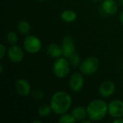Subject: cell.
<instances>
[{
  "label": "cell",
  "instance_id": "obj_1",
  "mask_svg": "<svg viewBox=\"0 0 123 123\" xmlns=\"http://www.w3.org/2000/svg\"><path fill=\"white\" fill-rule=\"evenodd\" d=\"M72 105L71 97L64 91L55 92L50 101V105L54 114L61 115L68 112Z\"/></svg>",
  "mask_w": 123,
  "mask_h": 123
},
{
  "label": "cell",
  "instance_id": "obj_2",
  "mask_svg": "<svg viewBox=\"0 0 123 123\" xmlns=\"http://www.w3.org/2000/svg\"><path fill=\"white\" fill-rule=\"evenodd\" d=\"M88 118L92 122L103 120L108 113V104L102 99H94L86 107Z\"/></svg>",
  "mask_w": 123,
  "mask_h": 123
},
{
  "label": "cell",
  "instance_id": "obj_3",
  "mask_svg": "<svg viewBox=\"0 0 123 123\" xmlns=\"http://www.w3.org/2000/svg\"><path fill=\"white\" fill-rule=\"evenodd\" d=\"M70 62L66 57L56 58L53 65V72L58 79L66 78L70 72Z\"/></svg>",
  "mask_w": 123,
  "mask_h": 123
},
{
  "label": "cell",
  "instance_id": "obj_4",
  "mask_svg": "<svg viewBox=\"0 0 123 123\" xmlns=\"http://www.w3.org/2000/svg\"><path fill=\"white\" fill-rule=\"evenodd\" d=\"M99 67V61L97 58L90 56L84 59L79 66L81 73L86 76H91L95 74Z\"/></svg>",
  "mask_w": 123,
  "mask_h": 123
},
{
  "label": "cell",
  "instance_id": "obj_5",
  "mask_svg": "<svg viewBox=\"0 0 123 123\" xmlns=\"http://www.w3.org/2000/svg\"><path fill=\"white\" fill-rule=\"evenodd\" d=\"M23 48L28 53L36 54L42 48V41L35 35H27L24 40Z\"/></svg>",
  "mask_w": 123,
  "mask_h": 123
},
{
  "label": "cell",
  "instance_id": "obj_6",
  "mask_svg": "<svg viewBox=\"0 0 123 123\" xmlns=\"http://www.w3.org/2000/svg\"><path fill=\"white\" fill-rule=\"evenodd\" d=\"M7 56L10 61L18 63L22 61L25 54L22 48L17 44L11 45L7 49Z\"/></svg>",
  "mask_w": 123,
  "mask_h": 123
},
{
  "label": "cell",
  "instance_id": "obj_7",
  "mask_svg": "<svg viewBox=\"0 0 123 123\" xmlns=\"http://www.w3.org/2000/svg\"><path fill=\"white\" fill-rule=\"evenodd\" d=\"M84 85V78L82 73L73 74L68 81V86L74 92H79L81 91Z\"/></svg>",
  "mask_w": 123,
  "mask_h": 123
},
{
  "label": "cell",
  "instance_id": "obj_8",
  "mask_svg": "<svg viewBox=\"0 0 123 123\" xmlns=\"http://www.w3.org/2000/svg\"><path fill=\"white\" fill-rule=\"evenodd\" d=\"M108 114L115 118L123 117V101L115 99L108 104Z\"/></svg>",
  "mask_w": 123,
  "mask_h": 123
},
{
  "label": "cell",
  "instance_id": "obj_9",
  "mask_svg": "<svg viewBox=\"0 0 123 123\" xmlns=\"http://www.w3.org/2000/svg\"><path fill=\"white\" fill-rule=\"evenodd\" d=\"M61 47L63 48V56L66 58H69L75 53L76 50V45L74 38L70 35L65 36L62 40Z\"/></svg>",
  "mask_w": 123,
  "mask_h": 123
},
{
  "label": "cell",
  "instance_id": "obj_10",
  "mask_svg": "<svg viewBox=\"0 0 123 123\" xmlns=\"http://www.w3.org/2000/svg\"><path fill=\"white\" fill-rule=\"evenodd\" d=\"M14 88L17 93L21 97H27L31 94V85L27 79H19L15 82Z\"/></svg>",
  "mask_w": 123,
  "mask_h": 123
},
{
  "label": "cell",
  "instance_id": "obj_11",
  "mask_svg": "<svg viewBox=\"0 0 123 123\" xmlns=\"http://www.w3.org/2000/svg\"><path fill=\"white\" fill-rule=\"evenodd\" d=\"M116 91L115 84L111 81H106L102 82L98 89L99 94L102 97L108 98L112 97Z\"/></svg>",
  "mask_w": 123,
  "mask_h": 123
},
{
  "label": "cell",
  "instance_id": "obj_12",
  "mask_svg": "<svg viewBox=\"0 0 123 123\" xmlns=\"http://www.w3.org/2000/svg\"><path fill=\"white\" fill-rule=\"evenodd\" d=\"M103 13L107 15H114L118 11V5L115 0H104L101 4Z\"/></svg>",
  "mask_w": 123,
  "mask_h": 123
},
{
  "label": "cell",
  "instance_id": "obj_13",
  "mask_svg": "<svg viewBox=\"0 0 123 123\" xmlns=\"http://www.w3.org/2000/svg\"><path fill=\"white\" fill-rule=\"evenodd\" d=\"M47 53L48 55L53 58H58L63 55V48L61 45H59L55 43L50 44L47 48Z\"/></svg>",
  "mask_w": 123,
  "mask_h": 123
},
{
  "label": "cell",
  "instance_id": "obj_14",
  "mask_svg": "<svg viewBox=\"0 0 123 123\" xmlns=\"http://www.w3.org/2000/svg\"><path fill=\"white\" fill-rule=\"evenodd\" d=\"M71 114L75 117L76 121L81 122V120L88 118V114H87V110L86 108L82 107V106H77L74 107L72 111Z\"/></svg>",
  "mask_w": 123,
  "mask_h": 123
},
{
  "label": "cell",
  "instance_id": "obj_15",
  "mask_svg": "<svg viewBox=\"0 0 123 123\" xmlns=\"http://www.w3.org/2000/svg\"><path fill=\"white\" fill-rule=\"evenodd\" d=\"M77 18V13L72 9H66L61 13V19L68 23L74 22Z\"/></svg>",
  "mask_w": 123,
  "mask_h": 123
},
{
  "label": "cell",
  "instance_id": "obj_16",
  "mask_svg": "<svg viewBox=\"0 0 123 123\" xmlns=\"http://www.w3.org/2000/svg\"><path fill=\"white\" fill-rule=\"evenodd\" d=\"M17 30L22 35H27L30 33L31 30V26L30 23L26 20H20L17 24Z\"/></svg>",
  "mask_w": 123,
  "mask_h": 123
},
{
  "label": "cell",
  "instance_id": "obj_17",
  "mask_svg": "<svg viewBox=\"0 0 123 123\" xmlns=\"http://www.w3.org/2000/svg\"><path fill=\"white\" fill-rule=\"evenodd\" d=\"M52 112V108L50 105H43L37 109V115L42 117L49 116Z\"/></svg>",
  "mask_w": 123,
  "mask_h": 123
},
{
  "label": "cell",
  "instance_id": "obj_18",
  "mask_svg": "<svg viewBox=\"0 0 123 123\" xmlns=\"http://www.w3.org/2000/svg\"><path fill=\"white\" fill-rule=\"evenodd\" d=\"M76 122V120L73 116L72 114H69L68 112L63 114L58 119V123H74Z\"/></svg>",
  "mask_w": 123,
  "mask_h": 123
},
{
  "label": "cell",
  "instance_id": "obj_19",
  "mask_svg": "<svg viewBox=\"0 0 123 123\" xmlns=\"http://www.w3.org/2000/svg\"><path fill=\"white\" fill-rule=\"evenodd\" d=\"M6 40L10 45L17 44L19 40L17 34L14 31H9L6 35Z\"/></svg>",
  "mask_w": 123,
  "mask_h": 123
},
{
  "label": "cell",
  "instance_id": "obj_20",
  "mask_svg": "<svg viewBox=\"0 0 123 123\" xmlns=\"http://www.w3.org/2000/svg\"><path fill=\"white\" fill-rule=\"evenodd\" d=\"M68 58H69V62H70V63H71V66H73L74 67H77V66H80L81 58H80V56H79V54L74 53Z\"/></svg>",
  "mask_w": 123,
  "mask_h": 123
},
{
  "label": "cell",
  "instance_id": "obj_21",
  "mask_svg": "<svg viewBox=\"0 0 123 123\" xmlns=\"http://www.w3.org/2000/svg\"><path fill=\"white\" fill-rule=\"evenodd\" d=\"M44 95H45L44 92L40 89H36V90L31 92L32 97L36 101H40V100L43 99L44 98Z\"/></svg>",
  "mask_w": 123,
  "mask_h": 123
},
{
  "label": "cell",
  "instance_id": "obj_22",
  "mask_svg": "<svg viewBox=\"0 0 123 123\" xmlns=\"http://www.w3.org/2000/svg\"><path fill=\"white\" fill-rule=\"evenodd\" d=\"M7 54V49L6 48V45L3 43H1L0 45V58L2 59Z\"/></svg>",
  "mask_w": 123,
  "mask_h": 123
},
{
  "label": "cell",
  "instance_id": "obj_23",
  "mask_svg": "<svg viewBox=\"0 0 123 123\" xmlns=\"http://www.w3.org/2000/svg\"><path fill=\"white\" fill-rule=\"evenodd\" d=\"M113 123H123V117L115 118V120H113Z\"/></svg>",
  "mask_w": 123,
  "mask_h": 123
},
{
  "label": "cell",
  "instance_id": "obj_24",
  "mask_svg": "<svg viewBox=\"0 0 123 123\" xmlns=\"http://www.w3.org/2000/svg\"><path fill=\"white\" fill-rule=\"evenodd\" d=\"M119 19H120V21L121 22V23L123 25V11L120 12V14H119Z\"/></svg>",
  "mask_w": 123,
  "mask_h": 123
},
{
  "label": "cell",
  "instance_id": "obj_25",
  "mask_svg": "<svg viewBox=\"0 0 123 123\" xmlns=\"http://www.w3.org/2000/svg\"><path fill=\"white\" fill-rule=\"evenodd\" d=\"M92 122L90 119H89L88 118V120H86V119H84V120H81L80 123H91Z\"/></svg>",
  "mask_w": 123,
  "mask_h": 123
},
{
  "label": "cell",
  "instance_id": "obj_26",
  "mask_svg": "<svg viewBox=\"0 0 123 123\" xmlns=\"http://www.w3.org/2000/svg\"><path fill=\"white\" fill-rule=\"evenodd\" d=\"M4 72V66L3 64H0V74H2Z\"/></svg>",
  "mask_w": 123,
  "mask_h": 123
},
{
  "label": "cell",
  "instance_id": "obj_27",
  "mask_svg": "<svg viewBox=\"0 0 123 123\" xmlns=\"http://www.w3.org/2000/svg\"><path fill=\"white\" fill-rule=\"evenodd\" d=\"M32 123H42V121H41V120H33Z\"/></svg>",
  "mask_w": 123,
  "mask_h": 123
},
{
  "label": "cell",
  "instance_id": "obj_28",
  "mask_svg": "<svg viewBox=\"0 0 123 123\" xmlns=\"http://www.w3.org/2000/svg\"><path fill=\"white\" fill-rule=\"evenodd\" d=\"M92 1H93V2H94V3H97V2H99V1H101L102 0H91Z\"/></svg>",
  "mask_w": 123,
  "mask_h": 123
},
{
  "label": "cell",
  "instance_id": "obj_29",
  "mask_svg": "<svg viewBox=\"0 0 123 123\" xmlns=\"http://www.w3.org/2000/svg\"><path fill=\"white\" fill-rule=\"evenodd\" d=\"M118 1H119L120 4L121 5H123V0H118Z\"/></svg>",
  "mask_w": 123,
  "mask_h": 123
},
{
  "label": "cell",
  "instance_id": "obj_30",
  "mask_svg": "<svg viewBox=\"0 0 123 123\" xmlns=\"http://www.w3.org/2000/svg\"><path fill=\"white\" fill-rule=\"evenodd\" d=\"M37 1H45V0H37Z\"/></svg>",
  "mask_w": 123,
  "mask_h": 123
}]
</instances>
